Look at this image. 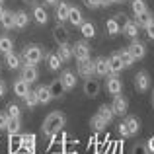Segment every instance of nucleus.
Segmentation results:
<instances>
[{
	"mask_svg": "<svg viewBox=\"0 0 154 154\" xmlns=\"http://www.w3.org/2000/svg\"><path fill=\"white\" fill-rule=\"evenodd\" d=\"M90 127H92V131L102 133V131H105V127H107V121H105L100 113H96V115L90 117Z\"/></svg>",
	"mask_w": 154,
	"mask_h": 154,
	"instance_id": "a211bd4d",
	"label": "nucleus"
},
{
	"mask_svg": "<svg viewBox=\"0 0 154 154\" xmlns=\"http://www.w3.org/2000/svg\"><path fill=\"white\" fill-rule=\"evenodd\" d=\"M111 107H113V111H115V115H121V117L127 115V111H129V100L123 96V92L117 94V96H113Z\"/></svg>",
	"mask_w": 154,
	"mask_h": 154,
	"instance_id": "39448f33",
	"label": "nucleus"
},
{
	"mask_svg": "<svg viewBox=\"0 0 154 154\" xmlns=\"http://www.w3.org/2000/svg\"><path fill=\"white\" fill-rule=\"evenodd\" d=\"M131 10H133V14H135V16L146 12L148 10V8H146V0H133V2H131Z\"/></svg>",
	"mask_w": 154,
	"mask_h": 154,
	"instance_id": "e433bc0d",
	"label": "nucleus"
},
{
	"mask_svg": "<svg viewBox=\"0 0 154 154\" xmlns=\"http://www.w3.org/2000/svg\"><path fill=\"white\" fill-rule=\"evenodd\" d=\"M33 20L39 26H45L47 20H49V16H47V12H45V6H33Z\"/></svg>",
	"mask_w": 154,
	"mask_h": 154,
	"instance_id": "7c9ffc66",
	"label": "nucleus"
},
{
	"mask_svg": "<svg viewBox=\"0 0 154 154\" xmlns=\"http://www.w3.org/2000/svg\"><path fill=\"white\" fill-rule=\"evenodd\" d=\"M111 4H113V0H100V6L107 8V6H111Z\"/></svg>",
	"mask_w": 154,
	"mask_h": 154,
	"instance_id": "8fccbe9b",
	"label": "nucleus"
},
{
	"mask_svg": "<svg viewBox=\"0 0 154 154\" xmlns=\"http://www.w3.org/2000/svg\"><path fill=\"white\" fill-rule=\"evenodd\" d=\"M146 148H148V154L154 152V137H150V139L146 140Z\"/></svg>",
	"mask_w": 154,
	"mask_h": 154,
	"instance_id": "49530a36",
	"label": "nucleus"
},
{
	"mask_svg": "<svg viewBox=\"0 0 154 154\" xmlns=\"http://www.w3.org/2000/svg\"><path fill=\"white\" fill-rule=\"evenodd\" d=\"M22 59H23V63H27V64H37L45 59V53H43V49L39 45H33V43H31V45L23 47Z\"/></svg>",
	"mask_w": 154,
	"mask_h": 154,
	"instance_id": "f03ea898",
	"label": "nucleus"
},
{
	"mask_svg": "<svg viewBox=\"0 0 154 154\" xmlns=\"http://www.w3.org/2000/svg\"><path fill=\"white\" fill-rule=\"evenodd\" d=\"M119 59H121V63H123V68H131L133 64H135V59H133V55L129 53V49H121Z\"/></svg>",
	"mask_w": 154,
	"mask_h": 154,
	"instance_id": "c9c22d12",
	"label": "nucleus"
},
{
	"mask_svg": "<svg viewBox=\"0 0 154 154\" xmlns=\"http://www.w3.org/2000/svg\"><path fill=\"white\" fill-rule=\"evenodd\" d=\"M6 96V82L4 80H0V100Z\"/></svg>",
	"mask_w": 154,
	"mask_h": 154,
	"instance_id": "de8ad7c7",
	"label": "nucleus"
},
{
	"mask_svg": "<svg viewBox=\"0 0 154 154\" xmlns=\"http://www.w3.org/2000/svg\"><path fill=\"white\" fill-rule=\"evenodd\" d=\"M57 55H59V59L63 60V63H68V60L74 59V53H72V47L68 45V43H63V45L57 47Z\"/></svg>",
	"mask_w": 154,
	"mask_h": 154,
	"instance_id": "f3484780",
	"label": "nucleus"
},
{
	"mask_svg": "<svg viewBox=\"0 0 154 154\" xmlns=\"http://www.w3.org/2000/svg\"><path fill=\"white\" fill-rule=\"evenodd\" d=\"M20 129H22V119H10L8 121V135H20Z\"/></svg>",
	"mask_w": 154,
	"mask_h": 154,
	"instance_id": "4c0bfd02",
	"label": "nucleus"
},
{
	"mask_svg": "<svg viewBox=\"0 0 154 154\" xmlns=\"http://www.w3.org/2000/svg\"><path fill=\"white\" fill-rule=\"evenodd\" d=\"M0 26H2V29H14L16 27V18H14V12H8L6 10V14L0 18Z\"/></svg>",
	"mask_w": 154,
	"mask_h": 154,
	"instance_id": "c756f323",
	"label": "nucleus"
},
{
	"mask_svg": "<svg viewBox=\"0 0 154 154\" xmlns=\"http://www.w3.org/2000/svg\"><path fill=\"white\" fill-rule=\"evenodd\" d=\"M35 146H37V139H35L33 133L22 135V148H23L27 154H35Z\"/></svg>",
	"mask_w": 154,
	"mask_h": 154,
	"instance_id": "ddd939ff",
	"label": "nucleus"
},
{
	"mask_svg": "<svg viewBox=\"0 0 154 154\" xmlns=\"http://www.w3.org/2000/svg\"><path fill=\"white\" fill-rule=\"evenodd\" d=\"M98 113L103 117L107 123H111L113 121V117H115V111H113V107L111 105H107V103H103V105H100V109H98Z\"/></svg>",
	"mask_w": 154,
	"mask_h": 154,
	"instance_id": "f704fd0d",
	"label": "nucleus"
},
{
	"mask_svg": "<svg viewBox=\"0 0 154 154\" xmlns=\"http://www.w3.org/2000/svg\"><path fill=\"white\" fill-rule=\"evenodd\" d=\"M105 33H107L109 37H115V35H119V33H121V23H119V20H117V18L107 20V22H105Z\"/></svg>",
	"mask_w": 154,
	"mask_h": 154,
	"instance_id": "6ab92c4d",
	"label": "nucleus"
},
{
	"mask_svg": "<svg viewBox=\"0 0 154 154\" xmlns=\"http://www.w3.org/2000/svg\"><path fill=\"white\" fill-rule=\"evenodd\" d=\"M2 2H4V0H0V4H2Z\"/></svg>",
	"mask_w": 154,
	"mask_h": 154,
	"instance_id": "4d7b16f0",
	"label": "nucleus"
},
{
	"mask_svg": "<svg viewBox=\"0 0 154 154\" xmlns=\"http://www.w3.org/2000/svg\"><path fill=\"white\" fill-rule=\"evenodd\" d=\"M123 2H127V0H113V4H123Z\"/></svg>",
	"mask_w": 154,
	"mask_h": 154,
	"instance_id": "603ef678",
	"label": "nucleus"
},
{
	"mask_svg": "<svg viewBox=\"0 0 154 154\" xmlns=\"http://www.w3.org/2000/svg\"><path fill=\"white\" fill-rule=\"evenodd\" d=\"M152 100H154V88H152Z\"/></svg>",
	"mask_w": 154,
	"mask_h": 154,
	"instance_id": "5fc2aeb1",
	"label": "nucleus"
},
{
	"mask_svg": "<svg viewBox=\"0 0 154 154\" xmlns=\"http://www.w3.org/2000/svg\"><path fill=\"white\" fill-rule=\"evenodd\" d=\"M49 88H51V94H53V100H60L64 96V86H63V82H60L59 78L57 80H53V82L49 84Z\"/></svg>",
	"mask_w": 154,
	"mask_h": 154,
	"instance_id": "a878e982",
	"label": "nucleus"
},
{
	"mask_svg": "<svg viewBox=\"0 0 154 154\" xmlns=\"http://www.w3.org/2000/svg\"><path fill=\"white\" fill-rule=\"evenodd\" d=\"M125 123H127V129H129V135L131 137L140 133V119L137 115H125Z\"/></svg>",
	"mask_w": 154,
	"mask_h": 154,
	"instance_id": "4468645a",
	"label": "nucleus"
},
{
	"mask_svg": "<svg viewBox=\"0 0 154 154\" xmlns=\"http://www.w3.org/2000/svg\"><path fill=\"white\" fill-rule=\"evenodd\" d=\"M68 10H70V4L63 2V0L57 4V20H59L60 23H63V22H68Z\"/></svg>",
	"mask_w": 154,
	"mask_h": 154,
	"instance_id": "bb28decb",
	"label": "nucleus"
},
{
	"mask_svg": "<svg viewBox=\"0 0 154 154\" xmlns=\"http://www.w3.org/2000/svg\"><path fill=\"white\" fill-rule=\"evenodd\" d=\"M84 94L88 96V98H96V96L100 94V82L94 78H88L86 82H84Z\"/></svg>",
	"mask_w": 154,
	"mask_h": 154,
	"instance_id": "dca6fc26",
	"label": "nucleus"
},
{
	"mask_svg": "<svg viewBox=\"0 0 154 154\" xmlns=\"http://www.w3.org/2000/svg\"><path fill=\"white\" fill-rule=\"evenodd\" d=\"M117 131H119V135L123 137V139H127V137H131V135H129V129H127V123H125V121H121V123L117 125Z\"/></svg>",
	"mask_w": 154,
	"mask_h": 154,
	"instance_id": "37998d69",
	"label": "nucleus"
},
{
	"mask_svg": "<svg viewBox=\"0 0 154 154\" xmlns=\"http://www.w3.org/2000/svg\"><path fill=\"white\" fill-rule=\"evenodd\" d=\"M105 92L111 96H117L123 92V82L117 74H107V80H105Z\"/></svg>",
	"mask_w": 154,
	"mask_h": 154,
	"instance_id": "20e7f679",
	"label": "nucleus"
},
{
	"mask_svg": "<svg viewBox=\"0 0 154 154\" xmlns=\"http://www.w3.org/2000/svg\"><path fill=\"white\" fill-rule=\"evenodd\" d=\"M144 31H146V37L150 39V41H154V22L148 23V26L144 27Z\"/></svg>",
	"mask_w": 154,
	"mask_h": 154,
	"instance_id": "c03bdc74",
	"label": "nucleus"
},
{
	"mask_svg": "<svg viewBox=\"0 0 154 154\" xmlns=\"http://www.w3.org/2000/svg\"><path fill=\"white\" fill-rule=\"evenodd\" d=\"M150 154H154V152H150Z\"/></svg>",
	"mask_w": 154,
	"mask_h": 154,
	"instance_id": "13d9d810",
	"label": "nucleus"
},
{
	"mask_svg": "<svg viewBox=\"0 0 154 154\" xmlns=\"http://www.w3.org/2000/svg\"><path fill=\"white\" fill-rule=\"evenodd\" d=\"M121 29H123V33L127 35L129 39H137V35H139V26H137L135 20H125Z\"/></svg>",
	"mask_w": 154,
	"mask_h": 154,
	"instance_id": "2eb2a0df",
	"label": "nucleus"
},
{
	"mask_svg": "<svg viewBox=\"0 0 154 154\" xmlns=\"http://www.w3.org/2000/svg\"><path fill=\"white\" fill-rule=\"evenodd\" d=\"M6 113H8V117H10V119H20V117H22V109H20V105L14 103V102L8 103Z\"/></svg>",
	"mask_w": 154,
	"mask_h": 154,
	"instance_id": "58836bf2",
	"label": "nucleus"
},
{
	"mask_svg": "<svg viewBox=\"0 0 154 154\" xmlns=\"http://www.w3.org/2000/svg\"><path fill=\"white\" fill-rule=\"evenodd\" d=\"M84 4H86L90 10H96V8H100V0H84Z\"/></svg>",
	"mask_w": 154,
	"mask_h": 154,
	"instance_id": "a18cd8bd",
	"label": "nucleus"
},
{
	"mask_svg": "<svg viewBox=\"0 0 154 154\" xmlns=\"http://www.w3.org/2000/svg\"><path fill=\"white\" fill-rule=\"evenodd\" d=\"M68 22L72 23V26H82L84 23V20H82V12H80V8L78 6H70V10H68Z\"/></svg>",
	"mask_w": 154,
	"mask_h": 154,
	"instance_id": "412c9836",
	"label": "nucleus"
},
{
	"mask_svg": "<svg viewBox=\"0 0 154 154\" xmlns=\"http://www.w3.org/2000/svg\"><path fill=\"white\" fill-rule=\"evenodd\" d=\"M127 49H129V53L133 55V59H135V60H140V59L146 57V45L140 43V41H137V39H133V43L127 47Z\"/></svg>",
	"mask_w": 154,
	"mask_h": 154,
	"instance_id": "1a4fd4ad",
	"label": "nucleus"
},
{
	"mask_svg": "<svg viewBox=\"0 0 154 154\" xmlns=\"http://www.w3.org/2000/svg\"><path fill=\"white\" fill-rule=\"evenodd\" d=\"M53 39L57 41V45H63V43H68V29L59 22V26L53 27Z\"/></svg>",
	"mask_w": 154,
	"mask_h": 154,
	"instance_id": "f8f14e48",
	"label": "nucleus"
},
{
	"mask_svg": "<svg viewBox=\"0 0 154 154\" xmlns=\"http://www.w3.org/2000/svg\"><path fill=\"white\" fill-rule=\"evenodd\" d=\"M20 78H23L26 82H29V84H33V82H37V78H39V70H37V66L35 64H23L22 66V74H20Z\"/></svg>",
	"mask_w": 154,
	"mask_h": 154,
	"instance_id": "6e6552de",
	"label": "nucleus"
},
{
	"mask_svg": "<svg viewBox=\"0 0 154 154\" xmlns=\"http://www.w3.org/2000/svg\"><path fill=\"white\" fill-rule=\"evenodd\" d=\"M135 22H137V26H139V29H140V27L144 29L148 23H152V22H154V16H152V12H150V10H146V12H143V14L135 16Z\"/></svg>",
	"mask_w": 154,
	"mask_h": 154,
	"instance_id": "b1692460",
	"label": "nucleus"
},
{
	"mask_svg": "<svg viewBox=\"0 0 154 154\" xmlns=\"http://www.w3.org/2000/svg\"><path fill=\"white\" fill-rule=\"evenodd\" d=\"M135 90L139 94H144L150 90V74L146 70H139L135 74Z\"/></svg>",
	"mask_w": 154,
	"mask_h": 154,
	"instance_id": "7ed1b4c3",
	"label": "nucleus"
},
{
	"mask_svg": "<svg viewBox=\"0 0 154 154\" xmlns=\"http://www.w3.org/2000/svg\"><path fill=\"white\" fill-rule=\"evenodd\" d=\"M14 51V41H12L8 35H0V53L8 55V53Z\"/></svg>",
	"mask_w": 154,
	"mask_h": 154,
	"instance_id": "473e14b6",
	"label": "nucleus"
},
{
	"mask_svg": "<svg viewBox=\"0 0 154 154\" xmlns=\"http://www.w3.org/2000/svg\"><path fill=\"white\" fill-rule=\"evenodd\" d=\"M35 94H37V100L39 103H49L53 100V94H51V88L49 86H37V90H35Z\"/></svg>",
	"mask_w": 154,
	"mask_h": 154,
	"instance_id": "5701e85b",
	"label": "nucleus"
},
{
	"mask_svg": "<svg viewBox=\"0 0 154 154\" xmlns=\"http://www.w3.org/2000/svg\"><path fill=\"white\" fill-rule=\"evenodd\" d=\"M4 57H6V64H8V68H10V70H18V68L22 66V57L16 55L14 51L8 53V55H4Z\"/></svg>",
	"mask_w": 154,
	"mask_h": 154,
	"instance_id": "c85d7f7f",
	"label": "nucleus"
},
{
	"mask_svg": "<svg viewBox=\"0 0 154 154\" xmlns=\"http://www.w3.org/2000/svg\"><path fill=\"white\" fill-rule=\"evenodd\" d=\"M8 121H10L8 113H6V111H0V131H6V127H8Z\"/></svg>",
	"mask_w": 154,
	"mask_h": 154,
	"instance_id": "a19ab883",
	"label": "nucleus"
},
{
	"mask_svg": "<svg viewBox=\"0 0 154 154\" xmlns=\"http://www.w3.org/2000/svg\"><path fill=\"white\" fill-rule=\"evenodd\" d=\"M23 103H26V107L27 109H35L39 105V100H37V94H35V90L33 92H27L26 96H23Z\"/></svg>",
	"mask_w": 154,
	"mask_h": 154,
	"instance_id": "72a5a7b5",
	"label": "nucleus"
},
{
	"mask_svg": "<svg viewBox=\"0 0 154 154\" xmlns=\"http://www.w3.org/2000/svg\"><path fill=\"white\" fill-rule=\"evenodd\" d=\"M43 2H45V6H57L59 0H43Z\"/></svg>",
	"mask_w": 154,
	"mask_h": 154,
	"instance_id": "09e8293b",
	"label": "nucleus"
},
{
	"mask_svg": "<svg viewBox=\"0 0 154 154\" xmlns=\"http://www.w3.org/2000/svg\"><path fill=\"white\" fill-rule=\"evenodd\" d=\"M59 80L63 82V86H64V90H66V92H70V90H74V88H76V74L72 70H63Z\"/></svg>",
	"mask_w": 154,
	"mask_h": 154,
	"instance_id": "9b49d317",
	"label": "nucleus"
},
{
	"mask_svg": "<svg viewBox=\"0 0 154 154\" xmlns=\"http://www.w3.org/2000/svg\"><path fill=\"white\" fill-rule=\"evenodd\" d=\"M80 33L84 35V39H94L96 37V26L92 22H84L80 26Z\"/></svg>",
	"mask_w": 154,
	"mask_h": 154,
	"instance_id": "2f4dec72",
	"label": "nucleus"
},
{
	"mask_svg": "<svg viewBox=\"0 0 154 154\" xmlns=\"http://www.w3.org/2000/svg\"><path fill=\"white\" fill-rule=\"evenodd\" d=\"M23 2H26V4H35L37 0H23Z\"/></svg>",
	"mask_w": 154,
	"mask_h": 154,
	"instance_id": "864d4df0",
	"label": "nucleus"
},
{
	"mask_svg": "<svg viewBox=\"0 0 154 154\" xmlns=\"http://www.w3.org/2000/svg\"><path fill=\"white\" fill-rule=\"evenodd\" d=\"M152 107H154V100H152Z\"/></svg>",
	"mask_w": 154,
	"mask_h": 154,
	"instance_id": "6e6d98bb",
	"label": "nucleus"
},
{
	"mask_svg": "<svg viewBox=\"0 0 154 154\" xmlns=\"http://www.w3.org/2000/svg\"><path fill=\"white\" fill-rule=\"evenodd\" d=\"M14 18H16V29H26L27 23H29V16H27V12H23V10L14 12Z\"/></svg>",
	"mask_w": 154,
	"mask_h": 154,
	"instance_id": "393cba45",
	"label": "nucleus"
},
{
	"mask_svg": "<svg viewBox=\"0 0 154 154\" xmlns=\"http://www.w3.org/2000/svg\"><path fill=\"white\" fill-rule=\"evenodd\" d=\"M66 125V117H64L63 111H51L49 115L45 117V121H43L41 125V131L45 137H57L60 131H63V127Z\"/></svg>",
	"mask_w": 154,
	"mask_h": 154,
	"instance_id": "f257e3e1",
	"label": "nucleus"
},
{
	"mask_svg": "<svg viewBox=\"0 0 154 154\" xmlns=\"http://www.w3.org/2000/svg\"><path fill=\"white\" fill-rule=\"evenodd\" d=\"M133 154H148V148H146V143L144 144H140V143H137L135 146H133Z\"/></svg>",
	"mask_w": 154,
	"mask_h": 154,
	"instance_id": "79ce46f5",
	"label": "nucleus"
},
{
	"mask_svg": "<svg viewBox=\"0 0 154 154\" xmlns=\"http://www.w3.org/2000/svg\"><path fill=\"white\" fill-rule=\"evenodd\" d=\"M76 72H78V76H80V78H84V80L92 78V76H94V60H92V59L80 60L78 66H76Z\"/></svg>",
	"mask_w": 154,
	"mask_h": 154,
	"instance_id": "0eeeda50",
	"label": "nucleus"
},
{
	"mask_svg": "<svg viewBox=\"0 0 154 154\" xmlns=\"http://www.w3.org/2000/svg\"><path fill=\"white\" fill-rule=\"evenodd\" d=\"M94 74L96 76H102V78H105L107 74H111L109 64H107V59H105V57H98V59L94 60Z\"/></svg>",
	"mask_w": 154,
	"mask_h": 154,
	"instance_id": "9d476101",
	"label": "nucleus"
},
{
	"mask_svg": "<svg viewBox=\"0 0 154 154\" xmlns=\"http://www.w3.org/2000/svg\"><path fill=\"white\" fill-rule=\"evenodd\" d=\"M29 92V82H26L23 78H18L14 82V96H18V98L23 100V96Z\"/></svg>",
	"mask_w": 154,
	"mask_h": 154,
	"instance_id": "4be33fe9",
	"label": "nucleus"
},
{
	"mask_svg": "<svg viewBox=\"0 0 154 154\" xmlns=\"http://www.w3.org/2000/svg\"><path fill=\"white\" fill-rule=\"evenodd\" d=\"M4 14H6V8H4V4H0V18H2Z\"/></svg>",
	"mask_w": 154,
	"mask_h": 154,
	"instance_id": "3c124183",
	"label": "nucleus"
},
{
	"mask_svg": "<svg viewBox=\"0 0 154 154\" xmlns=\"http://www.w3.org/2000/svg\"><path fill=\"white\" fill-rule=\"evenodd\" d=\"M107 64H109V70H111V74H117V72L123 70V63H121L119 59V53H113V55L107 57Z\"/></svg>",
	"mask_w": 154,
	"mask_h": 154,
	"instance_id": "aec40b11",
	"label": "nucleus"
},
{
	"mask_svg": "<svg viewBox=\"0 0 154 154\" xmlns=\"http://www.w3.org/2000/svg\"><path fill=\"white\" fill-rule=\"evenodd\" d=\"M22 148V135H10V152H18Z\"/></svg>",
	"mask_w": 154,
	"mask_h": 154,
	"instance_id": "ea45409f",
	"label": "nucleus"
},
{
	"mask_svg": "<svg viewBox=\"0 0 154 154\" xmlns=\"http://www.w3.org/2000/svg\"><path fill=\"white\" fill-rule=\"evenodd\" d=\"M45 59H47V68H49L51 72H57L60 68V63H63V60L59 59V55H57V53H47Z\"/></svg>",
	"mask_w": 154,
	"mask_h": 154,
	"instance_id": "cd10ccee",
	"label": "nucleus"
},
{
	"mask_svg": "<svg viewBox=\"0 0 154 154\" xmlns=\"http://www.w3.org/2000/svg\"><path fill=\"white\" fill-rule=\"evenodd\" d=\"M72 53H74V59L78 60H88L90 59V45L86 43V39H82V41H76L74 45H72Z\"/></svg>",
	"mask_w": 154,
	"mask_h": 154,
	"instance_id": "423d86ee",
	"label": "nucleus"
}]
</instances>
